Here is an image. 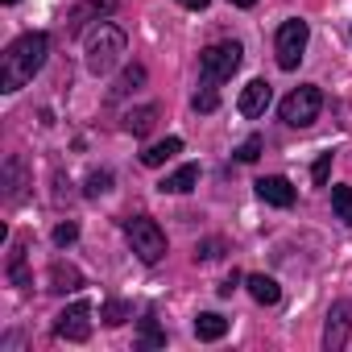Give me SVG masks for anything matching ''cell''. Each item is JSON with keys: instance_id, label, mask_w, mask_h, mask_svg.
<instances>
[{"instance_id": "cell-6", "label": "cell", "mask_w": 352, "mask_h": 352, "mask_svg": "<svg viewBox=\"0 0 352 352\" xmlns=\"http://www.w3.org/2000/svg\"><path fill=\"white\" fill-rule=\"evenodd\" d=\"M319 108H323V91L307 83V87H294V91L282 100L278 112H282V120H286L290 129H307V124L319 116Z\"/></svg>"}, {"instance_id": "cell-21", "label": "cell", "mask_w": 352, "mask_h": 352, "mask_svg": "<svg viewBox=\"0 0 352 352\" xmlns=\"http://www.w3.org/2000/svg\"><path fill=\"white\" fill-rule=\"evenodd\" d=\"M191 104H195V112H216V108H220V91H216V83H204V87L191 96Z\"/></svg>"}, {"instance_id": "cell-4", "label": "cell", "mask_w": 352, "mask_h": 352, "mask_svg": "<svg viewBox=\"0 0 352 352\" xmlns=\"http://www.w3.org/2000/svg\"><path fill=\"white\" fill-rule=\"evenodd\" d=\"M241 58H245L241 42H216V46H208V50L199 54L204 83H224V79H232L236 67H241Z\"/></svg>"}, {"instance_id": "cell-14", "label": "cell", "mask_w": 352, "mask_h": 352, "mask_svg": "<svg viewBox=\"0 0 352 352\" xmlns=\"http://www.w3.org/2000/svg\"><path fill=\"white\" fill-rule=\"evenodd\" d=\"M245 282H249V294H253L261 307H274V302L282 298V286H278L274 278H265V274H249Z\"/></svg>"}, {"instance_id": "cell-25", "label": "cell", "mask_w": 352, "mask_h": 352, "mask_svg": "<svg viewBox=\"0 0 352 352\" xmlns=\"http://www.w3.org/2000/svg\"><path fill=\"white\" fill-rule=\"evenodd\" d=\"M261 145H265V141L253 133L249 141H241V149H236V162H257V157H261Z\"/></svg>"}, {"instance_id": "cell-26", "label": "cell", "mask_w": 352, "mask_h": 352, "mask_svg": "<svg viewBox=\"0 0 352 352\" xmlns=\"http://www.w3.org/2000/svg\"><path fill=\"white\" fill-rule=\"evenodd\" d=\"M75 241H79V224H71V220H67V224H58V228H54V245H58V249H67V245H75Z\"/></svg>"}, {"instance_id": "cell-9", "label": "cell", "mask_w": 352, "mask_h": 352, "mask_svg": "<svg viewBox=\"0 0 352 352\" xmlns=\"http://www.w3.org/2000/svg\"><path fill=\"white\" fill-rule=\"evenodd\" d=\"M112 9H116V0H83V5H75L71 17H67V34H79L87 21H100V17H108Z\"/></svg>"}, {"instance_id": "cell-13", "label": "cell", "mask_w": 352, "mask_h": 352, "mask_svg": "<svg viewBox=\"0 0 352 352\" xmlns=\"http://www.w3.org/2000/svg\"><path fill=\"white\" fill-rule=\"evenodd\" d=\"M79 286H83V274L75 265H67V261H54L50 265V290L54 294H75Z\"/></svg>"}, {"instance_id": "cell-17", "label": "cell", "mask_w": 352, "mask_h": 352, "mask_svg": "<svg viewBox=\"0 0 352 352\" xmlns=\"http://www.w3.org/2000/svg\"><path fill=\"white\" fill-rule=\"evenodd\" d=\"M153 120H157V104H141V108H133V112L124 116V129H129L133 137H145V133L153 129Z\"/></svg>"}, {"instance_id": "cell-7", "label": "cell", "mask_w": 352, "mask_h": 352, "mask_svg": "<svg viewBox=\"0 0 352 352\" xmlns=\"http://www.w3.org/2000/svg\"><path fill=\"white\" fill-rule=\"evenodd\" d=\"M91 302L87 298H79L75 307H67L63 315H58V323H54V336L58 340H71V344H83L87 336H91Z\"/></svg>"}, {"instance_id": "cell-30", "label": "cell", "mask_w": 352, "mask_h": 352, "mask_svg": "<svg viewBox=\"0 0 352 352\" xmlns=\"http://www.w3.org/2000/svg\"><path fill=\"white\" fill-rule=\"evenodd\" d=\"M236 282H241V274H232V278H228V282H224V286H220V294H224V298H228V294H232V290H236Z\"/></svg>"}, {"instance_id": "cell-2", "label": "cell", "mask_w": 352, "mask_h": 352, "mask_svg": "<svg viewBox=\"0 0 352 352\" xmlns=\"http://www.w3.org/2000/svg\"><path fill=\"white\" fill-rule=\"evenodd\" d=\"M120 58H124V30L112 25V21H100V25L87 34V54H83L87 71H91L96 79H104V75H112V71L120 67Z\"/></svg>"}, {"instance_id": "cell-28", "label": "cell", "mask_w": 352, "mask_h": 352, "mask_svg": "<svg viewBox=\"0 0 352 352\" xmlns=\"http://www.w3.org/2000/svg\"><path fill=\"white\" fill-rule=\"evenodd\" d=\"M220 249H224L220 241H208V245H199V253H195V257H199V261H212V257H220Z\"/></svg>"}, {"instance_id": "cell-16", "label": "cell", "mask_w": 352, "mask_h": 352, "mask_svg": "<svg viewBox=\"0 0 352 352\" xmlns=\"http://www.w3.org/2000/svg\"><path fill=\"white\" fill-rule=\"evenodd\" d=\"M224 331H228V319H224V315H216V311H204V315L195 319V336H199L204 344L224 340Z\"/></svg>"}, {"instance_id": "cell-20", "label": "cell", "mask_w": 352, "mask_h": 352, "mask_svg": "<svg viewBox=\"0 0 352 352\" xmlns=\"http://www.w3.org/2000/svg\"><path fill=\"white\" fill-rule=\"evenodd\" d=\"M331 208H336V220L352 224V187H331Z\"/></svg>"}, {"instance_id": "cell-19", "label": "cell", "mask_w": 352, "mask_h": 352, "mask_svg": "<svg viewBox=\"0 0 352 352\" xmlns=\"http://www.w3.org/2000/svg\"><path fill=\"white\" fill-rule=\"evenodd\" d=\"M145 83V67H129L120 79H116V87H112V100H120V96H129L133 87H141Z\"/></svg>"}, {"instance_id": "cell-12", "label": "cell", "mask_w": 352, "mask_h": 352, "mask_svg": "<svg viewBox=\"0 0 352 352\" xmlns=\"http://www.w3.org/2000/svg\"><path fill=\"white\" fill-rule=\"evenodd\" d=\"M344 344H348V307H344V302H336V311L327 315L323 348H327V352H336V348H344Z\"/></svg>"}, {"instance_id": "cell-22", "label": "cell", "mask_w": 352, "mask_h": 352, "mask_svg": "<svg viewBox=\"0 0 352 352\" xmlns=\"http://www.w3.org/2000/svg\"><path fill=\"white\" fill-rule=\"evenodd\" d=\"M9 278H13V286H30V274H25V245L13 249V257H9Z\"/></svg>"}, {"instance_id": "cell-8", "label": "cell", "mask_w": 352, "mask_h": 352, "mask_svg": "<svg viewBox=\"0 0 352 352\" xmlns=\"http://www.w3.org/2000/svg\"><path fill=\"white\" fill-rule=\"evenodd\" d=\"M270 100H274V87H270L265 79H253L249 87H241L236 108H241V116H261V112L270 108Z\"/></svg>"}, {"instance_id": "cell-32", "label": "cell", "mask_w": 352, "mask_h": 352, "mask_svg": "<svg viewBox=\"0 0 352 352\" xmlns=\"http://www.w3.org/2000/svg\"><path fill=\"white\" fill-rule=\"evenodd\" d=\"M5 5H17V0H5Z\"/></svg>"}, {"instance_id": "cell-1", "label": "cell", "mask_w": 352, "mask_h": 352, "mask_svg": "<svg viewBox=\"0 0 352 352\" xmlns=\"http://www.w3.org/2000/svg\"><path fill=\"white\" fill-rule=\"evenodd\" d=\"M46 54H50V38H46L42 30L21 34V38L5 50V58H0V91H21V87L42 71Z\"/></svg>"}, {"instance_id": "cell-15", "label": "cell", "mask_w": 352, "mask_h": 352, "mask_svg": "<svg viewBox=\"0 0 352 352\" xmlns=\"http://www.w3.org/2000/svg\"><path fill=\"white\" fill-rule=\"evenodd\" d=\"M179 149H183V141H179V137H166V141H153V145H149V149L141 153V166H149V170H153V166H166V162H170L174 153H179Z\"/></svg>"}, {"instance_id": "cell-29", "label": "cell", "mask_w": 352, "mask_h": 352, "mask_svg": "<svg viewBox=\"0 0 352 352\" xmlns=\"http://www.w3.org/2000/svg\"><path fill=\"white\" fill-rule=\"evenodd\" d=\"M179 5H183V9H191V13H204L212 0H179Z\"/></svg>"}, {"instance_id": "cell-31", "label": "cell", "mask_w": 352, "mask_h": 352, "mask_svg": "<svg viewBox=\"0 0 352 352\" xmlns=\"http://www.w3.org/2000/svg\"><path fill=\"white\" fill-rule=\"evenodd\" d=\"M228 5H236V9H253L257 0H228Z\"/></svg>"}, {"instance_id": "cell-27", "label": "cell", "mask_w": 352, "mask_h": 352, "mask_svg": "<svg viewBox=\"0 0 352 352\" xmlns=\"http://www.w3.org/2000/svg\"><path fill=\"white\" fill-rule=\"evenodd\" d=\"M327 174H331V153H323V157L315 162V170H311V179H315V187H327Z\"/></svg>"}, {"instance_id": "cell-3", "label": "cell", "mask_w": 352, "mask_h": 352, "mask_svg": "<svg viewBox=\"0 0 352 352\" xmlns=\"http://www.w3.org/2000/svg\"><path fill=\"white\" fill-rule=\"evenodd\" d=\"M124 236H129L133 253H137L145 265H153V261L166 257V232H162L149 216H133V220L124 224Z\"/></svg>"}, {"instance_id": "cell-10", "label": "cell", "mask_w": 352, "mask_h": 352, "mask_svg": "<svg viewBox=\"0 0 352 352\" xmlns=\"http://www.w3.org/2000/svg\"><path fill=\"white\" fill-rule=\"evenodd\" d=\"M257 195H261L270 208H290V204H294V187L282 179V174H270V179H257Z\"/></svg>"}, {"instance_id": "cell-5", "label": "cell", "mask_w": 352, "mask_h": 352, "mask_svg": "<svg viewBox=\"0 0 352 352\" xmlns=\"http://www.w3.org/2000/svg\"><path fill=\"white\" fill-rule=\"evenodd\" d=\"M307 42H311V25H307V21H298V17H294V21H282V30H278V38H274L278 67H282V71H298Z\"/></svg>"}, {"instance_id": "cell-24", "label": "cell", "mask_w": 352, "mask_h": 352, "mask_svg": "<svg viewBox=\"0 0 352 352\" xmlns=\"http://www.w3.org/2000/svg\"><path fill=\"white\" fill-rule=\"evenodd\" d=\"M104 191H112V174H108V170L87 174V195H104Z\"/></svg>"}, {"instance_id": "cell-18", "label": "cell", "mask_w": 352, "mask_h": 352, "mask_svg": "<svg viewBox=\"0 0 352 352\" xmlns=\"http://www.w3.org/2000/svg\"><path fill=\"white\" fill-rule=\"evenodd\" d=\"M137 344H141V348H166V331H162V323H157L153 315L141 319V327H137Z\"/></svg>"}, {"instance_id": "cell-23", "label": "cell", "mask_w": 352, "mask_h": 352, "mask_svg": "<svg viewBox=\"0 0 352 352\" xmlns=\"http://www.w3.org/2000/svg\"><path fill=\"white\" fill-rule=\"evenodd\" d=\"M100 319H104L108 327H120V323L129 319V307H124V302H104V307H100Z\"/></svg>"}, {"instance_id": "cell-11", "label": "cell", "mask_w": 352, "mask_h": 352, "mask_svg": "<svg viewBox=\"0 0 352 352\" xmlns=\"http://www.w3.org/2000/svg\"><path fill=\"white\" fill-rule=\"evenodd\" d=\"M195 183H199V166L187 162V166L174 170V174H166V179L157 183V191L162 195H187V191H195Z\"/></svg>"}]
</instances>
